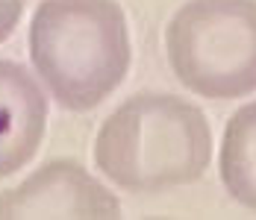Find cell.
<instances>
[{"label":"cell","instance_id":"cell-4","mask_svg":"<svg viewBox=\"0 0 256 220\" xmlns=\"http://www.w3.org/2000/svg\"><path fill=\"white\" fill-rule=\"evenodd\" d=\"M118 220L121 200L74 159H53L0 191V220Z\"/></svg>","mask_w":256,"mask_h":220},{"label":"cell","instance_id":"cell-2","mask_svg":"<svg viewBox=\"0 0 256 220\" xmlns=\"http://www.w3.org/2000/svg\"><path fill=\"white\" fill-rule=\"evenodd\" d=\"M26 50L38 79L68 112H92L130 73L127 15L118 0H42Z\"/></svg>","mask_w":256,"mask_h":220},{"label":"cell","instance_id":"cell-1","mask_svg":"<svg viewBox=\"0 0 256 220\" xmlns=\"http://www.w3.org/2000/svg\"><path fill=\"white\" fill-rule=\"evenodd\" d=\"M92 153L112 185L156 194L204 176L212 162V129L194 103L177 94L138 91L100 123Z\"/></svg>","mask_w":256,"mask_h":220},{"label":"cell","instance_id":"cell-5","mask_svg":"<svg viewBox=\"0 0 256 220\" xmlns=\"http://www.w3.org/2000/svg\"><path fill=\"white\" fill-rule=\"evenodd\" d=\"M48 129V97L24 65L0 59V179L32 162Z\"/></svg>","mask_w":256,"mask_h":220},{"label":"cell","instance_id":"cell-7","mask_svg":"<svg viewBox=\"0 0 256 220\" xmlns=\"http://www.w3.org/2000/svg\"><path fill=\"white\" fill-rule=\"evenodd\" d=\"M24 15V0H0V44L15 32Z\"/></svg>","mask_w":256,"mask_h":220},{"label":"cell","instance_id":"cell-3","mask_svg":"<svg viewBox=\"0 0 256 220\" xmlns=\"http://www.w3.org/2000/svg\"><path fill=\"white\" fill-rule=\"evenodd\" d=\"M180 85L206 100L256 91V0H188L165 26Z\"/></svg>","mask_w":256,"mask_h":220},{"label":"cell","instance_id":"cell-6","mask_svg":"<svg viewBox=\"0 0 256 220\" xmlns=\"http://www.w3.org/2000/svg\"><path fill=\"white\" fill-rule=\"evenodd\" d=\"M218 173L227 194L256 212V100L236 109L224 126Z\"/></svg>","mask_w":256,"mask_h":220}]
</instances>
